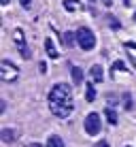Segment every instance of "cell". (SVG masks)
<instances>
[{
    "mask_svg": "<svg viewBox=\"0 0 136 147\" xmlns=\"http://www.w3.org/2000/svg\"><path fill=\"white\" fill-rule=\"evenodd\" d=\"M13 38H15V43H17V49H19V53H21V58H30V51H28V45H26V36H23V30H15L13 32Z\"/></svg>",
    "mask_w": 136,
    "mask_h": 147,
    "instance_id": "cell-6",
    "label": "cell"
},
{
    "mask_svg": "<svg viewBox=\"0 0 136 147\" xmlns=\"http://www.w3.org/2000/svg\"><path fill=\"white\" fill-rule=\"evenodd\" d=\"M64 43H66V45H72V43H74V34H70V32L64 34Z\"/></svg>",
    "mask_w": 136,
    "mask_h": 147,
    "instance_id": "cell-16",
    "label": "cell"
},
{
    "mask_svg": "<svg viewBox=\"0 0 136 147\" xmlns=\"http://www.w3.org/2000/svg\"><path fill=\"white\" fill-rule=\"evenodd\" d=\"M0 139H2L4 143H13V141H15V132L11 128H2V130H0Z\"/></svg>",
    "mask_w": 136,
    "mask_h": 147,
    "instance_id": "cell-8",
    "label": "cell"
},
{
    "mask_svg": "<svg viewBox=\"0 0 136 147\" xmlns=\"http://www.w3.org/2000/svg\"><path fill=\"white\" fill-rule=\"evenodd\" d=\"M85 100H87V102H94V100H96V88H94V83H85Z\"/></svg>",
    "mask_w": 136,
    "mask_h": 147,
    "instance_id": "cell-10",
    "label": "cell"
},
{
    "mask_svg": "<svg viewBox=\"0 0 136 147\" xmlns=\"http://www.w3.org/2000/svg\"><path fill=\"white\" fill-rule=\"evenodd\" d=\"M17 77H19V68L13 62H9V60H2L0 62V81L13 83V81H17Z\"/></svg>",
    "mask_w": 136,
    "mask_h": 147,
    "instance_id": "cell-3",
    "label": "cell"
},
{
    "mask_svg": "<svg viewBox=\"0 0 136 147\" xmlns=\"http://www.w3.org/2000/svg\"><path fill=\"white\" fill-rule=\"evenodd\" d=\"M45 49H47V53L51 55V58H60V53H58V49H55V45H53V40L51 38H45Z\"/></svg>",
    "mask_w": 136,
    "mask_h": 147,
    "instance_id": "cell-9",
    "label": "cell"
},
{
    "mask_svg": "<svg viewBox=\"0 0 136 147\" xmlns=\"http://www.w3.org/2000/svg\"><path fill=\"white\" fill-rule=\"evenodd\" d=\"M89 75H92L94 83H102V79H104V70H102V66H98V64H94V66L89 68Z\"/></svg>",
    "mask_w": 136,
    "mask_h": 147,
    "instance_id": "cell-7",
    "label": "cell"
},
{
    "mask_svg": "<svg viewBox=\"0 0 136 147\" xmlns=\"http://www.w3.org/2000/svg\"><path fill=\"white\" fill-rule=\"evenodd\" d=\"M123 105H125V109H132V100H130V94H123Z\"/></svg>",
    "mask_w": 136,
    "mask_h": 147,
    "instance_id": "cell-17",
    "label": "cell"
},
{
    "mask_svg": "<svg viewBox=\"0 0 136 147\" xmlns=\"http://www.w3.org/2000/svg\"><path fill=\"white\" fill-rule=\"evenodd\" d=\"M85 134H89V136H96L100 132V115L98 113H89L87 117H85Z\"/></svg>",
    "mask_w": 136,
    "mask_h": 147,
    "instance_id": "cell-5",
    "label": "cell"
},
{
    "mask_svg": "<svg viewBox=\"0 0 136 147\" xmlns=\"http://www.w3.org/2000/svg\"><path fill=\"white\" fill-rule=\"evenodd\" d=\"M125 49H128V53L132 55V60L136 62V45L134 43H125Z\"/></svg>",
    "mask_w": 136,
    "mask_h": 147,
    "instance_id": "cell-15",
    "label": "cell"
},
{
    "mask_svg": "<svg viewBox=\"0 0 136 147\" xmlns=\"http://www.w3.org/2000/svg\"><path fill=\"white\" fill-rule=\"evenodd\" d=\"M64 9H68V11H79V9H81V2H79V0H64Z\"/></svg>",
    "mask_w": 136,
    "mask_h": 147,
    "instance_id": "cell-13",
    "label": "cell"
},
{
    "mask_svg": "<svg viewBox=\"0 0 136 147\" xmlns=\"http://www.w3.org/2000/svg\"><path fill=\"white\" fill-rule=\"evenodd\" d=\"M30 147H43V145H38V143H32V145H30Z\"/></svg>",
    "mask_w": 136,
    "mask_h": 147,
    "instance_id": "cell-21",
    "label": "cell"
},
{
    "mask_svg": "<svg viewBox=\"0 0 136 147\" xmlns=\"http://www.w3.org/2000/svg\"><path fill=\"white\" fill-rule=\"evenodd\" d=\"M2 4H9V0H2Z\"/></svg>",
    "mask_w": 136,
    "mask_h": 147,
    "instance_id": "cell-22",
    "label": "cell"
},
{
    "mask_svg": "<svg viewBox=\"0 0 136 147\" xmlns=\"http://www.w3.org/2000/svg\"><path fill=\"white\" fill-rule=\"evenodd\" d=\"M47 147H64V141L60 139L58 134H51V136L47 139Z\"/></svg>",
    "mask_w": 136,
    "mask_h": 147,
    "instance_id": "cell-12",
    "label": "cell"
},
{
    "mask_svg": "<svg viewBox=\"0 0 136 147\" xmlns=\"http://www.w3.org/2000/svg\"><path fill=\"white\" fill-rule=\"evenodd\" d=\"M77 43H79V47H81L83 51H92L96 47V34L89 28L83 26V28L77 30Z\"/></svg>",
    "mask_w": 136,
    "mask_h": 147,
    "instance_id": "cell-2",
    "label": "cell"
},
{
    "mask_svg": "<svg viewBox=\"0 0 136 147\" xmlns=\"http://www.w3.org/2000/svg\"><path fill=\"white\" fill-rule=\"evenodd\" d=\"M104 115H107V121H109V124H113V126L117 124V113H115V111L111 109V107H109L107 111H104Z\"/></svg>",
    "mask_w": 136,
    "mask_h": 147,
    "instance_id": "cell-14",
    "label": "cell"
},
{
    "mask_svg": "<svg viewBox=\"0 0 136 147\" xmlns=\"http://www.w3.org/2000/svg\"><path fill=\"white\" fill-rule=\"evenodd\" d=\"M125 147H130V145H125Z\"/></svg>",
    "mask_w": 136,
    "mask_h": 147,
    "instance_id": "cell-24",
    "label": "cell"
},
{
    "mask_svg": "<svg viewBox=\"0 0 136 147\" xmlns=\"http://www.w3.org/2000/svg\"><path fill=\"white\" fill-rule=\"evenodd\" d=\"M94 147H111V145L107 143V141H98V143H96Z\"/></svg>",
    "mask_w": 136,
    "mask_h": 147,
    "instance_id": "cell-19",
    "label": "cell"
},
{
    "mask_svg": "<svg viewBox=\"0 0 136 147\" xmlns=\"http://www.w3.org/2000/svg\"><path fill=\"white\" fill-rule=\"evenodd\" d=\"M49 102H72V90L68 83H55L49 92Z\"/></svg>",
    "mask_w": 136,
    "mask_h": 147,
    "instance_id": "cell-1",
    "label": "cell"
},
{
    "mask_svg": "<svg viewBox=\"0 0 136 147\" xmlns=\"http://www.w3.org/2000/svg\"><path fill=\"white\" fill-rule=\"evenodd\" d=\"M134 22H136V13H134Z\"/></svg>",
    "mask_w": 136,
    "mask_h": 147,
    "instance_id": "cell-23",
    "label": "cell"
},
{
    "mask_svg": "<svg viewBox=\"0 0 136 147\" xmlns=\"http://www.w3.org/2000/svg\"><path fill=\"white\" fill-rule=\"evenodd\" d=\"M70 70H72V83H74V85L83 83V70L79 68V66H72Z\"/></svg>",
    "mask_w": 136,
    "mask_h": 147,
    "instance_id": "cell-11",
    "label": "cell"
},
{
    "mask_svg": "<svg viewBox=\"0 0 136 147\" xmlns=\"http://www.w3.org/2000/svg\"><path fill=\"white\" fill-rule=\"evenodd\" d=\"M49 111L55 117H68L74 111V105L72 102H49Z\"/></svg>",
    "mask_w": 136,
    "mask_h": 147,
    "instance_id": "cell-4",
    "label": "cell"
},
{
    "mask_svg": "<svg viewBox=\"0 0 136 147\" xmlns=\"http://www.w3.org/2000/svg\"><path fill=\"white\" fill-rule=\"evenodd\" d=\"M111 26H113V28H119V26H121V24H119L117 19H113V17H111Z\"/></svg>",
    "mask_w": 136,
    "mask_h": 147,
    "instance_id": "cell-20",
    "label": "cell"
},
{
    "mask_svg": "<svg viewBox=\"0 0 136 147\" xmlns=\"http://www.w3.org/2000/svg\"><path fill=\"white\" fill-rule=\"evenodd\" d=\"M19 2H21V7H23V9H30V4H32V0H19Z\"/></svg>",
    "mask_w": 136,
    "mask_h": 147,
    "instance_id": "cell-18",
    "label": "cell"
}]
</instances>
